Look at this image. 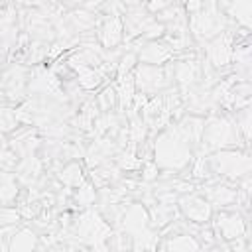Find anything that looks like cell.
I'll use <instances>...</instances> for the list:
<instances>
[{"mask_svg":"<svg viewBox=\"0 0 252 252\" xmlns=\"http://www.w3.org/2000/svg\"><path fill=\"white\" fill-rule=\"evenodd\" d=\"M211 171L217 179H224L230 183H236L244 175H250L252 171V158L246 148H224L217 150L213 154H207Z\"/></svg>","mask_w":252,"mask_h":252,"instance_id":"277c9868","label":"cell"},{"mask_svg":"<svg viewBox=\"0 0 252 252\" xmlns=\"http://www.w3.org/2000/svg\"><path fill=\"white\" fill-rule=\"evenodd\" d=\"M20 161V154L14 150V146L8 144H0V169L2 171H14V167Z\"/></svg>","mask_w":252,"mask_h":252,"instance_id":"1f68e13d","label":"cell"},{"mask_svg":"<svg viewBox=\"0 0 252 252\" xmlns=\"http://www.w3.org/2000/svg\"><path fill=\"white\" fill-rule=\"evenodd\" d=\"M20 195V181L14 171L0 169V205H12Z\"/></svg>","mask_w":252,"mask_h":252,"instance_id":"d4e9b609","label":"cell"},{"mask_svg":"<svg viewBox=\"0 0 252 252\" xmlns=\"http://www.w3.org/2000/svg\"><path fill=\"white\" fill-rule=\"evenodd\" d=\"M94 32H96V41L102 49H116L124 41V26L120 16L100 18Z\"/></svg>","mask_w":252,"mask_h":252,"instance_id":"9a60e30c","label":"cell"},{"mask_svg":"<svg viewBox=\"0 0 252 252\" xmlns=\"http://www.w3.org/2000/svg\"><path fill=\"white\" fill-rule=\"evenodd\" d=\"M18 126H20V118H18L16 108L0 104V132L2 134H12Z\"/></svg>","mask_w":252,"mask_h":252,"instance_id":"4dcf8cb0","label":"cell"},{"mask_svg":"<svg viewBox=\"0 0 252 252\" xmlns=\"http://www.w3.org/2000/svg\"><path fill=\"white\" fill-rule=\"evenodd\" d=\"M211 228L220 242H228L234 238L248 236V220L240 211H228V209H217L211 217Z\"/></svg>","mask_w":252,"mask_h":252,"instance_id":"52a82bcc","label":"cell"},{"mask_svg":"<svg viewBox=\"0 0 252 252\" xmlns=\"http://www.w3.org/2000/svg\"><path fill=\"white\" fill-rule=\"evenodd\" d=\"M96 106L100 112H112L116 106H118V96H116V89L114 85H106L94 98Z\"/></svg>","mask_w":252,"mask_h":252,"instance_id":"f546056e","label":"cell"},{"mask_svg":"<svg viewBox=\"0 0 252 252\" xmlns=\"http://www.w3.org/2000/svg\"><path fill=\"white\" fill-rule=\"evenodd\" d=\"M217 4L220 6V10L228 18V22H234L242 30H250L252 28L250 0H217Z\"/></svg>","mask_w":252,"mask_h":252,"instance_id":"e0dca14e","label":"cell"},{"mask_svg":"<svg viewBox=\"0 0 252 252\" xmlns=\"http://www.w3.org/2000/svg\"><path fill=\"white\" fill-rule=\"evenodd\" d=\"M4 2H6V0H0V6H4Z\"/></svg>","mask_w":252,"mask_h":252,"instance_id":"b9f144b4","label":"cell"},{"mask_svg":"<svg viewBox=\"0 0 252 252\" xmlns=\"http://www.w3.org/2000/svg\"><path fill=\"white\" fill-rule=\"evenodd\" d=\"M124 26V41H134L142 35L148 24L154 22V14H150L142 4H132L120 16Z\"/></svg>","mask_w":252,"mask_h":252,"instance_id":"5bb4252c","label":"cell"},{"mask_svg":"<svg viewBox=\"0 0 252 252\" xmlns=\"http://www.w3.org/2000/svg\"><path fill=\"white\" fill-rule=\"evenodd\" d=\"M213 209H230L238 201V187H232L230 181L215 179L211 183H205V189L201 191Z\"/></svg>","mask_w":252,"mask_h":252,"instance_id":"2e32d148","label":"cell"},{"mask_svg":"<svg viewBox=\"0 0 252 252\" xmlns=\"http://www.w3.org/2000/svg\"><path fill=\"white\" fill-rule=\"evenodd\" d=\"M224 148H244L238 128L230 114H217V110L209 112L203 122V132H201L197 154L207 156V154H213Z\"/></svg>","mask_w":252,"mask_h":252,"instance_id":"7a4b0ae2","label":"cell"},{"mask_svg":"<svg viewBox=\"0 0 252 252\" xmlns=\"http://www.w3.org/2000/svg\"><path fill=\"white\" fill-rule=\"evenodd\" d=\"M32 69L22 63H10L0 73V87L4 91V98L12 104H20L28 98V81Z\"/></svg>","mask_w":252,"mask_h":252,"instance_id":"ba28073f","label":"cell"},{"mask_svg":"<svg viewBox=\"0 0 252 252\" xmlns=\"http://www.w3.org/2000/svg\"><path fill=\"white\" fill-rule=\"evenodd\" d=\"M232 120H234L236 128H238V134H240V138H242L244 148L248 150L250 138H252V108H250V106H244V108L236 110V112L232 114Z\"/></svg>","mask_w":252,"mask_h":252,"instance_id":"484cf974","label":"cell"},{"mask_svg":"<svg viewBox=\"0 0 252 252\" xmlns=\"http://www.w3.org/2000/svg\"><path fill=\"white\" fill-rule=\"evenodd\" d=\"M65 20L69 22V26H71V30L75 32V35L77 33H85V32H93L96 26H98V16L94 14V12H91V10H87V8H73L69 14H65Z\"/></svg>","mask_w":252,"mask_h":252,"instance_id":"d6986e66","label":"cell"},{"mask_svg":"<svg viewBox=\"0 0 252 252\" xmlns=\"http://www.w3.org/2000/svg\"><path fill=\"white\" fill-rule=\"evenodd\" d=\"M136 41H138V47H134V51L138 55V63L165 65L175 59V49L165 41H159V39H152V41L136 39Z\"/></svg>","mask_w":252,"mask_h":252,"instance_id":"4fadbf2b","label":"cell"},{"mask_svg":"<svg viewBox=\"0 0 252 252\" xmlns=\"http://www.w3.org/2000/svg\"><path fill=\"white\" fill-rule=\"evenodd\" d=\"M126 6H132V4H142V0H124Z\"/></svg>","mask_w":252,"mask_h":252,"instance_id":"60d3db41","label":"cell"},{"mask_svg":"<svg viewBox=\"0 0 252 252\" xmlns=\"http://www.w3.org/2000/svg\"><path fill=\"white\" fill-rule=\"evenodd\" d=\"M158 248L169 250V252H197L201 250V242L195 234L191 232H179L173 236H165V240L161 244H158Z\"/></svg>","mask_w":252,"mask_h":252,"instance_id":"44dd1931","label":"cell"},{"mask_svg":"<svg viewBox=\"0 0 252 252\" xmlns=\"http://www.w3.org/2000/svg\"><path fill=\"white\" fill-rule=\"evenodd\" d=\"M73 71L77 73V85L83 89V91H96L106 79L102 75V71L98 67H87V65H81V67H73Z\"/></svg>","mask_w":252,"mask_h":252,"instance_id":"cb8c5ba5","label":"cell"},{"mask_svg":"<svg viewBox=\"0 0 252 252\" xmlns=\"http://www.w3.org/2000/svg\"><path fill=\"white\" fill-rule=\"evenodd\" d=\"M59 2H61V4H67V6H69V4H71V6H77V4L81 6L83 0H59Z\"/></svg>","mask_w":252,"mask_h":252,"instance_id":"ab89813d","label":"cell"},{"mask_svg":"<svg viewBox=\"0 0 252 252\" xmlns=\"http://www.w3.org/2000/svg\"><path fill=\"white\" fill-rule=\"evenodd\" d=\"M203 6V0H185V12L187 14H193V12H197L199 8Z\"/></svg>","mask_w":252,"mask_h":252,"instance_id":"f35d334b","label":"cell"},{"mask_svg":"<svg viewBox=\"0 0 252 252\" xmlns=\"http://www.w3.org/2000/svg\"><path fill=\"white\" fill-rule=\"evenodd\" d=\"M154 18H156L158 22H161L163 26H169V24H187V12H185V8H183L181 4H177V2L169 4V6L163 8L161 12L154 14Z\"/></svg>","mask_w":252,"mask_h":252,"instance_id":"83f0119b","label":"cell"},{"mask_svg":"<svg viewBox=\"0 0 252 252\" xmlns=\"http://www.w3.org/2000/svg\"><path fill=\"white\" fill-rule=\"evenodd\" d=\"M39 246V236L32 226H18L8 238V250L12 252H26Z\"/></svg>","mask_w":252,"mask_h":252,"instance_id":"ffe728a7","label":"cell"},{"mask_svg":"<svg viewBox=\"0 0 252 252\" xmlns=\"http://www.w3.org/2000/svg\"><path fill=\"white\" fill-rule=\"evenodd\" d=\"M114 232L112 224L108 220H104V217L100 215V211L96 209H83L81 215L73 220L71 224V236L79 238L83 244L93 246V248H108V238Z\"/></svg>","mask_w":252,"mask_h":252,"instance_id":"5b68a950","label":"cell"},{"mask_svg":"<svg viewBox=\"0 0 252 252\" xmlns=\"http://www.w3.org/2000/svg\"><path fill=\"white\" fill-rule=\"evenodd\" d=\"M134 75V87L136 93L146 94V96H154L159 94L163 91H167L169 87H173V69H171V61L165 65H146V63H138L132 71Z\"/></svg>","mask_w":252,"mask_h":252,"instance_id":"8992f818","label":"cell"},{"mask_svg":"<svg viewBox=\"0 0 252 252\" xmlns=\"http://www.w3.org/2000/svg\"><path fill=\"white\" fill-rule=\"evenodd\" d=\"M116 96H118V108L120 110H130L134 96H136V87H134V75H118L116 77Z\"/></svg>","mask_w":252,"mask_h":252,"instance_id":"603a6c76","label":"cell"},{"mask_svg":"<svg viewBox=\"0 0 252 252\" xmlns=\"http://www.w3.org/2000/svg\"><path fill=\"white\" fill-rule=\"evenodd\" d=\"M22 215L16 207H8V205H0V228L4 226H16L20 224Z\"/></svg>","mask_w":252,"mask_h":252,"instance_id":"836d02e7","label":"cell"},{"mask_svg":"<svg viewBox=\"0 0 252 252\" xmlns=\"http://www.w3.org/2000/svg\"><path fill=\"white\" fill-rule=\"evenodd\" d=\"M20 215H22V219H37V215L43 211V205H41V201H28V203H24V205H20Z\"/></svg>","mask_w":252,"mask_h":252,"instance_id":"d590c367","label":"cell"},{"mask_svg":"<svg viewBox=\"0 0 252 252\" xmlns=\"http://www.w3.org/2000/svg\"><path fill=\"white\" fill-rule=\"evenodd\" d=\"M175 0H146V4H144V8L150 12V14H158V12H161L163 8H167L169 4H173Z\"/></svg>","mask_w":252,"mask_h":252,"instance_id":"74e56055","label":"cell"},{"mask_svg":"<svg viewBox=\"0 0 252 252\" xmlns=\"http://www.w3.org/2000/svg\"><path fill=\"white\" fill-rule=\"evenodd\" d=\"M234 32L230 28H226L224 32H220L219 35H215L213 39H209L205 45V63L215 69H226L232 63V47H234Z\"/></svg>","mask_w":252,"mask_h":252,"instance_id":"9c48e42d","label":"cell"},{"mask_svg":"<svg viewBox=\"0 0 252 252\" xmlns=\"http://www.w3.org/2000/svg\"><path fill=\"white\" fill-rule=\"evenodd\" d=\"M140 167H142V179L146 183H154L159 177V167L154 161H144Z\"/></svg>","mask_w":252,"mask_h":252,"instance_id":"8d00e7d4","label":"cell"},{"mask_svg":"<svg viewBox=\"0 0 252 252\" xmlns=\"http://www.w3.org/2000/svg\"><path fill=\"white\" fill-rule=\"evenodd\" d=\"M55 175H57V181H59L61 185L69 187V189L79 187V185L87 179L83 163H81V161H75V159H71V161H67L65 165H61Z\"/></svg>","mask_w":252,"mask_h":252,"instance_id":"7402d4cb","label":"cell"},{"mask_svg":"<svg viewBox=\"0 0 252 252\" xmlns=\"http://www.w3.org/2000/svg\"><path fill=\"white\" fill-rule=\"evenodd\" d=\"M228 26L230 22L220 10V6L217 4V0H203V6L197 12L187 14L189 33L201 45L213 39L215 35H219L220 32H224Z\"/></svg>","mask_w":252,"mask_h":252,"instance_id":"3957f363","label":"cell"},{"mask_svg":"<svg viewBox=\"0 0 252 252\" xmlns=\"http://www.w3.org/2000/svg\"><path fill=\"white\" fill-rule=\"evenodd\" d=\"M98 199V193H96V187L93 185V181L85 179L79 187H75V193H73V201L77 207L81 209H87V207H93L94 201Z\"/></svg>","mask_w":252,"mask_h":252,"instance_id":"4316f807","label":"cell"},{"mask_svg":"<svg viewBox=\"0 0 252 252\" xmlns=\"http://www.w3.org/2000/svg\"><path fill=\"white\" fill-rule=\"evenodd\" d=\"M126 2L124 0H104L98 8V12H102L104 16H122L126 12Z\"/></svg>","mask_w":252,"mask_h":252,"instance_id":"e575fe53","label":"cell"},{"mask_svg":"<svg viewBox=\"0 0 252 252\" xmlns=\"http://www.w3.org/2000/svg\"><path fill=\"white\" fill-rule=\"evenodd\" d=\"M205 116L181 114L175 122L165 124L152 144V161L163 173H185L199 150Z\"/></svg>","mask_w":252,"mask_h":252,"instance_id":"6da1fadb","label":"cell"},{"mask_svg":"<svg viewBox=\"0 0 252 252\" xmlns=\"http://www.w3.org/2000/svg\"><path fill=\"white\" fill-rule=\"evenodd\" d=\"M177 211L179 215L189 220L191 224H207L211 222V217H213V207L211 203L207 201V197L201 193V191H187V193H181L177 197Z\"/></svg>","mask_w":252,"mask_h":252,"instance_id":"30bf717a","label":"cell"},{"mask_svg":"<svg viewBox=\"0 0 252 252\" xmlns=\"http://www.w3.org/2000/svg\"><path fill=\"white\" fill-rule=\"evenodd\" d=\"M43 173V159L37 158L35 154L22 156L18 165L14 167V175L22 185H33Z\"/></svg>","mask_w":252,"mask_h":252,"instance_id":"ac0fdd59","label":"cell"},{"mask_svg":"<svg viewBox=\"0 0 252 252\" xmlns=\"http://www.w3.org/2000/svg\"><path fill=\"white\" fill-rule=\"evenodd\" d=\"M159 244V230L148 228L146 232L132 236V250H156Z\"/></svg>","mask_w":252,"mask_h":252,"instance_id":"f1b7e54d","label":"cell"},{"mask_svg":"<svg viewBox=\"0 0 252 252\" xmlns=\"http://www.w3.org/2000/svg\"><path fill=\"white\" fill-rule=\"evenodd\" d=\"M138 65V55H136V51L134 49H130V51H124V53H120V57H118V61H116V77L118 75H128V73H132L134 71V67Z\"/></svg>","mask_w":252,"mask_h":252,"instance_id":"d6a6232c","label":"cell"},{"mask_svg":"<svg viewBox=\"0 0 252 252\" xmlns=\"http://www.w3.org/2000/svg\"><path fill=\"white\" fill-rule=\"evenodd\" d=\"M171 69H173V85L177 87L179 94L199 85L203 79V61L197 55L187 53L183 59L171 61Z\"/></svg>","mask_w":252,"mask_h":252,"instance_id":"8fae6325","label":"cell"},{"mask_svg":"<svg viewBox=\"0 0 252 252\" xmlns=\"http://www.w3.org/2000/svg\"><path fill=\"white\" fill-rule=\"evenodd\" d=\"M114 226H116V230H122L130 238L146 232L148 228H152L150 226V211H148V207L142 201H134L128 207L124 205V209H122V213H120V217H118Z\"/></svg>","mask_w":252,"mask_h":252,"instance_id":"7c38bea8","label":"cell"}]
</instances>
